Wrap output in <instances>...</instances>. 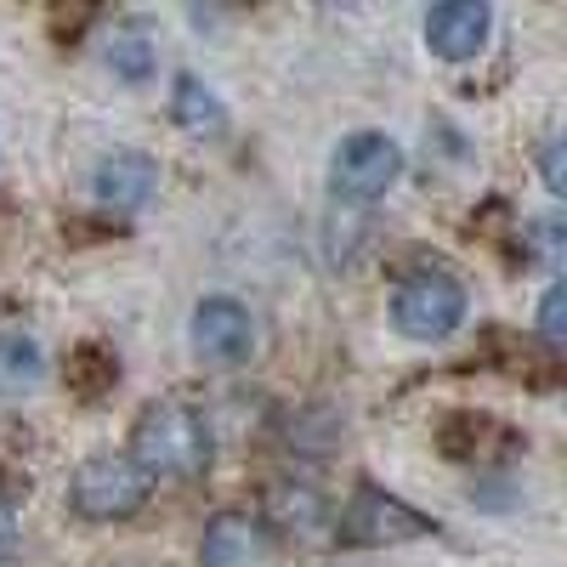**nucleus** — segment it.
<instances>
[{
    "mask_svg": "<svg viewBox=\"0 0 567 567\" xmlns=\"http://www.w3.org/2000/svg\"><path fill=\"white\" fill-rule=\"evenodd\" d=\"M187 341H194V352L216 369H233V363H245L256 352V318L245 301H233V296H205L194 307V323H187Z\"/></svg>",
    "mask_w": 567,
    "mask_h": 567,
    "instance_id": "423d86ee",
    "label": "nucleus"
},
{
    "mask_svg": "<svg viewBox=\"0 0 567 567\" xmlns=\"http://www.w3.org/2000/svg\"><path fill=\"white\" fill-rule=\"evenodd\" d=\"M392 323L409 341H449L465 323V284L449 267H414L392 290Z\"/></svg>",
    "mask_w": 567,
    "mask_h": 567,
    "instance_id": "7ed1b4c3",
    "label": "nucleus"
},
{
    "mask_svg": "<svg viewBox=\"0 0 567 567\" xmlns=\"http://www.w3.org/2000/svg\"><path fill=\"white\" fill-rule=\"evenodd\" d=\"M539 171H545V187H550V194H561V187H567V165H561V136H550L545 148H539Z\"/></svg>",
    "mask_w": 567,
    "mask_h": 567,
    "instance_id": "dca6fc26",
    "label": "nucleus"
},
{
    "mask_svg": "<svg viewBox=\"0 0 567 567\" xmlns=\"http://www.w3.org/2000/svg\"><path fill=\"white\" fill-rule=\"evenodd\" d=\"M148 494H154V483L131 454H91L69 477V505L85 523H125V516L148 505Z\"/></svg>",
    "mask_w": 567,
    "mask_h": 567,
    "instance_id": "f03ea898",
    "label": "nucleus"
},
{
    "mask_svg": "<svg viewBox=\"0 0 567 567\" xmlns=\"http://www.w3.org/2000/svg\"><path fill=\"white\" fill-rule=\"evenodd\" d=\"M45 381V352L29 336H0V398H23Z\"/></svg>",
    "mask_w": 567,
    "mask_h": 567,
    "instance_id": "ddd939ff",
    "label": "nucleus"
},
{
    "mask_svg": "<svg viewBox=\"0 0 567 567\" xmlns=\"http://www.w3.org/2000/svg\"><path fill=\"white\" fill-rule=\"evenodd\" d=\"M494 34V12L483 0H443V7L425 12V45L443 63H471Z\"/></svg>",
    "mask_w": 567,
    "mask_h": 567,
    "instance_id": "0eeeda50",
    "label": "nucleus"
},
{
    "mask_svg": "<svg viewBox=\"0 0 567 567\" xmlns=\"http://www.w3.org/2000/svg\"><path fill=\"white\" fill-rule=\"evenodd\" d=\"M171 114L182 131H194V136H216L227 125V109L221 97L199 80V74H176V91H171Z\"/></svg>",
    "mask_w": 567,
    "mask_h": 567,
    "instance_id": "f8f14e48",
    "label": "nucleus"
},
{
    "mask_svg": "<svg viewBox=\"0 0 567 567\" xmlns=\"http://www.w3.org/2000/svg\"><path fill=\"white\" fill-rule=\"evenodd\" d=\"M154 187H159V165L148 154H136V148H114L97 159V171H91V194H97L103 210H142L154 199Z\"/></svg>",
    "mask_w": 567,
    "mask_h": 567,
    "instance_id": "6e6552de",
    "label": "nucleus"
},
{
    "mask_svg": "<svg viewBox=\"0 0 567 567\" xmlns=\"http://www.w3.org/2000/svg\"><path fill=\"white\" fill-rule=\"evenodd\" d=\"M131 460L148 471V483L159 477L187 483L210 465V425L187 403H148L131 432Z\"/></svg>",
    "mask_w": 567,
    "mask_h": 567,
    "instance_id": "f257e3e1",
    "label": "nucleus"
},
{
    "mask_svg": "<svg viewBox=\"0 0 567 567\" xmlns=\"http://www.w3.org/2000/svg\"><path fill=\"white\" fill-rule=\"evenodd\" d=\"M341 539L347 545H409V539H425V534H437L432 516H420L409 511L398 494H381V488H358L352 505L341 511Z\"/></svg>",
    "mask_w": 567,
    "mask_h": 567,
    "instance_id": "39448f33",
    "label": "nucleus"
},
{
    "mask_svg": "<svg viewBox=\"0 0 567 567\" xmlns=\"http://www.w3.org/2000/svg\"><path fill=\"white\" fill-rule=\"evenodd\" d=\"M534 261L545 267V272H556L561 267V221H534Z\"/></svg>",
    "mask_w": 567,
    "mask_h": 567,
    "instance_id": "2eb2a0df",
    "label": "nucleus"
},
{
    "mask_svg": "<svg viewBox=\"0 0 567 567\" xmlns=\"http://www.w3.org/2000/svg\"><path fill=\"white\" fill-rule=\"evenodd\" d=\"M567 290L561 284H550L545 290V301H539V336H545V347H561V336H567Z\"/></svg>",
    "mask_w": 567,
    "mask_h": 567,
    "instance_id": "4468645a",
    "label": "nucleus"
},
{
    "mask_svg": "<svg viewBox=\"0 0 567 567\" xmlns=\"http://www.w3.org/2000/svg\"><path fill=\"white\" fill-rule=\"evenodd\" d=\"M267 516L278 534H296V539H318L329 528V499L307 483H272L267 488Z\"/></svg>",
    "mask_w": 567,
    "mask_h": 567,
    "instance_id": "9d476101",
    "label": "nucleus"
},
{
    "mask_svg": "<svg viewBox=\"0 0 567 567\" xmlns=\"http://www.w3.org/2000/svg\"><path fill=\"white\" fill-rule=\"evenodd\" d=\"M103 63L125 85H148L154 69H159V45H154V34L142 23H114V34L103 40Z\"/></svg>",
    "mask_w": 567,
    "mask_h": 567,
    "instance_id": "9b49d317",
    "label": "nucleus"
},
{
    "mask_svg": "<svg viewBox=\"0 0 567 567\" xmlns=\"http://www.w3.org/2000/svg\"><path fill=\"white\" fill-rule=\"evenodd\" d=\"M18 550V511H12V499L0 494V561H7Z\"/></svg>",
    "mask_w": 567,
    "mask_h": 567,
    "instance_id": "f3484780",
    "label": "nucleus"
},
{
    "mask_svg": "<svg viewBox=\"0 0 567 567\" xmlns=\"http://www.w3.org/2000/svg\"><path fill=\"white\" fill-rule=\"evenodd\" d=\"M398 176H403V148L386 131H352L336 148V159H329V182H336V194L352 199V205L381 199Z\"/></svg>",
    "mask_w": 567,
    "mask_h": 567,
    "instance_id": "20e7f679",
    "label": "nucleus"
},
{
    "mask_svg": "<svg viewBox=\"0 0 567 567\" xmlns=\"http://www.w3.org/2000/svg\"><path fill=\"white\" fill-rule=\"evenodd\" d=\"M272 561V534L245 511H221L205 523L199 539V567H267Z\"/></svg>",
    "mask_w": 567,
    "mask_h": 567,
    "instance_id": "1a4fd4ad",
    "label": "nucleus"
}]
</instances>
